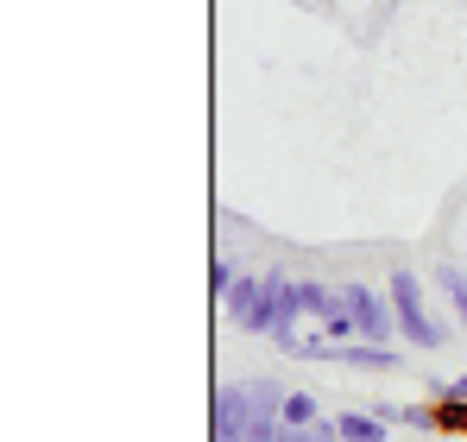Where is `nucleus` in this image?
<instances>
[{"label":"nucleus","mask_w":467,"mask_h":442,"mask_svg":"<svg viewBox=\"0 0 467 442\" xmlns=\"http://www.w3.org/2000/svg\"><path fill=\"white\" fill-rule=\"evenodd\" d=\"M391 310H398V335L410 342V348H442L449 342V329H442V316H430V303H423V279L417 272H391Z\"/></svg>","instance_id":"f257e3e1"},{"label":"nucleus","mask_w":467,"mask_h":442,"mask_svg":"<svg viewBox=\"0 0 467 442\" xmlns=\"http://www.w3.org/2000/svg\"><path fill=\"white\" fill-rule=\"evenodd\" d=\"M354 322H360V342H391L398 335V310H391V291H373V285H341Z\"/></svg>","instance_id":"f03ea898"},{"label":"nucleus","mask_w":467,"mask_h":442,"mask_svg":"<svg viewBox=\"0 0 467 442\" xmlns=\"http://www.w3.org/2000/svg\"><path fill=\"white\" fill-rule=\"evenodd\" d=\"M253 430V379L222 385L215 392V417H209V442H246Z\"/></svg>","instance_id":"7ed1b4c3"},{"label":"nucleus","mask_w":467,"mask_h":442,"mask_svg":"<svg viewBox=\"0 0 467 442\" xmlns=\"http://www.w3.org/2000/svg\"><path fill=\"white\" fill-rule=\"evenodd\" d=\"M328 361H335V367H360V373H391L398 367V354H391L386 342H335Z\"/></svg>","instance_id":"20e7f679"},{"label":"nucleus","mask_w":467,"mask_h":442,"mask_svg":"<svg viewBox=\"0 0 467 442\" xmlns=\"http://www.w3.org/2000/svg\"><path fill=\"white\" fill-rule=\"evenodd\" d=\"M222 303H228V316L240 322V329H253V335H259V316H265V297H259V279H234Z\"/></svg>","instance_id":"39448f33"},{"label":"nucleus","mask_w":467,"mask_h":442,"mask_svg":"<svg viewBox=\"0 0 467 442\" xmlns=\"http://www.w3.org/2000/svg\"><path fill=\"white\" fill-rule=\"evenodd\" d=\"M335 430H341V442H386V417L379 411H341Z\"/></svg>","instance_id":"423d86ee"},{"label":"nucleus","mask_w":467,"mask_h":442,"mask_svg":"<svg viewBox=\"0 0 467 442\" xmlns=\"http://www.w3.org/2000/svg\"><path fill=\"white\" fill-rule=\"evenodd\" d=\"M436 285L449 291V303H455V316L467 322V272H462V266H436Z\"/></svg>","instance_id":"0eeeda50"},{"label":"nucleus","mask_w":467,"mask_h":442,"mask_svg":"<svg viewBox=\"0 0 467 442\" xmlns=\"http://www.w3.org/2000/svg\"><path fill=\"white\" fill-rule=\"evenodd\" d=\"M436 430L467 437V398H436Z\"/></svg>","instance_id":"6e6552de"},{"label":"nucleus","mask_w":467,"mask_h":442,"mask_svg":"<svg viewBox=\"0 0 467 442\" xmlns=\"http://www.w3.org/2000/svg\"><path fill=\"white\" fill-rule=\"evenodd\" d=\"M316 417H322V411H316L310 392H285V424H291V430H304V424H316Z\"/></svg>","instance_id":"1a4fd4ad"},{"label":"nucleus","mask_w":467,"mask_h":442,"mask_svg":"<svg viewBox=\"0 0 467 442\" xmlns=\"http://www.w3.org/2000/svg\"><path fill=\"white\" fill-rule=\"evenodd\" d=\"M285 437H291L285 417H253V430H246V442H285Z\"/></svg>","instance_id":"9d476101"},{"label":"nucleus","mask_w":467,"mask_h":442,"mask_svg":"<svg viewBox=\"0 0 467 442\" xmlns=\"http://www.w3.org/2000/svg\"><path fill=\"white\" fill-rule=\"evenodd\" d=\"M285 442H341V430L316 417V424H304V430H291V437H285Z\"/></svg>","instance_id":"9b49d317"},{"label":"nucleus","mask_w":467,"mask_h":442,"mask_svg":"<svg viewBox=\"0 0 467 442\" xmlns=\"http://www.w3.org/2000/svg\"><path fill=\"white\" fill-rule=\"evenodd\" d=\"M234 279H240V272H234L228 259H215V272H209V291H215V297H228V285H234Z\"/></svg>","instance_id":"f8f14e48"},{"label":"nucleus","mask_w":467,"mask_h":442,"mask_svg":"<svg viewBox=\"0 0 467 442\" xmlns=\"http://www.w3.org/2000/svg\"><path fill=\"white\" fill-rule=\"evenodd\" d=\"M436 398H467V373H462V379H442V385H436Z\"/></svg>","instance_id":"ddd939ff"}]
</instances>
